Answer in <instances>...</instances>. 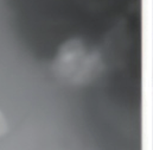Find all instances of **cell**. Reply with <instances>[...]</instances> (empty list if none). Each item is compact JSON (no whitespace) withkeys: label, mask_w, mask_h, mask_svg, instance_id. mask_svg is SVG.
Returning a JSON list of instances; mask_svg holds the SVG:
<instances>
[{"label":"cell","mask_w":153,"mask_h":150,"mask_svg":"<svg viewBox=\"0 0 153 150\" xmlns=\"http://www.w3.org/2000/svg\"><path fill=\"white\" fill-rule=\"evenodd\" d=\"M7 130H8V124H7L6 117L4 116V113L0 110V138L7 132Z\"/></svg>","instance_id":"obj_1"}]
</instances>
